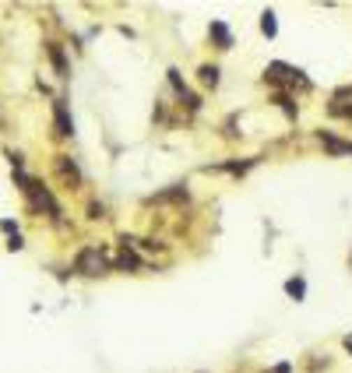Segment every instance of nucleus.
Wrapping results in <instances>:
<instances>
[{"mask_svg":"<svg viewBox=\"0 0 352 373\" xmlns=\"http://www.w3.org/2000/svg\"><path fill=\"white\" fill-rule=\"evenodd\" d=\"M261 32L268 36V39H275V36H279V22H275V11H264V15H261Z\"/></svg>","mask_w":352,"mask_h":373,"instance_id":"10","label":"nucleus"},{"mask_svg":"<svg viewBox=\"0 0 352 373\" xmlns=\"http://www.w3.org/2000/svg\"><path fill=\"white\" fill-rule=\"evenodd\" d=\"M257 166V159H247V162H222L219 169H226V173H236V176H243L247 169H254Z\"/></svg>","mask_w":352,"mask_h":373,"instance_id":"14","label":"nucleus"},{"mask_svg":"<svg viewBox=\"0 0 352 373\" xmlns=\"http://www.w3.org/2000/svg\"><path fill=\"white\" fill-rule=\"evenodd\" d=\"M345 352H349V356H352V331H349V335H345Z\"/></svg>","mask_w":352,"mask_h":373,"instance_id":"20","label":"nucleus"},{"mask_svg":"<svg viewBox=\"0 0 352 373\" xmlns=\"http://www.w3.org/2000/svg\"><path fill=\"white\" fill-rule=\"evenodd\" d=\"M169 85H173V92H176V96H187V85H184V78H180V71H176V67H169Z\"/></svg>","mask_w":352,"mask_h":373,"instance_id":"15","label":"nucleus"},{"mask_svg":"<svg viewBox=\"0 0 352 373\" xmlns=\"http://www.w3.org/2000/svg\"><path fill=\"white\" fill-rule=\"evenodd\" d=\"M198 74H201V85H205V88H219V67H215V64H205Z\"/></svg>","mask_w":352,"mask_h":373,"instance_id":"11","label":"nucleus"},{"mask_svg":"<svg viewBox=\"0 0 352 373\" xmlns=\"http://www.w3.org/2000/svg\"><path fill=\"white\" fill-rule=\"evenodd\" d=\"M46 57L53 60V67H57L60 78H71V64H67V57H64V50L57 43H46Z\"/></svg>","mask_w":352,"mask_h":373,"instance_id":"5","label":"nucleus"},{"mask_svg":"<svg viewBox=\"0 0 352 373\" xmlns=\"http://www.w3.org/2000/svg\"><path fill=\"white\" fill-rule=\"evenodd\" d=\"M57 173H60V176H64L71 186H78V183H81V169H78V166H74L67 155H57Z\"/></svg>","mask_w":352,"mask_h":373,"instance_id":"6","label":"nucleus"},{"mask_svg":"<svg viewBox=\"0 0 352 373\" xmlns=\"http://www.w3.org/2000/svg\"><path fill=\"white\" fill-rule=\"evenodd\" d=\"M53 120H57V134H64V138H71V134H74V120H71V113H67V103H64V99H53Z\"/></svg>","mask_w":352,"mask_h":373,"instance_id":"3","label":"nucleus"},{"mask_svg":"<svg viewBox=\"0 0 352 373\" xmlns=\"http://www.w3.org/2000/svg\"><path fill=\"white\" fill-rule=\"evenodd\" d=\"M74 271L96 278V275H106V271H110V261H106V254H103L99 247H85V250H78V257H74Z\"/></svg>","mask_w":352,"mask_h":373,"instance_id":"1","label":"nucleus"},{"mask_svg":"<svg viewBox=\"0 0 352 373\" xmlns=\"http://www.w3.org/2000/svg\"><path fill=\"white\" fill-rule=\"evenodd\" d=\"M275 103L286 110V117H289V120H296V113H300V110H296V103H293V96H289V92H279V96H275Z\"/></svg>","mask_w":352,"mask_h":373,"instance_id":"13","label":"nucleus"},{"mask_svg":"<svg viewBox=\"0 0 352 373\" xmlns=\"http://www.w3.org/2000/svg\"><path fill=\"white\" fill-rule=\"evenodd\" d=\"M286 293H289V296H293V300L300 303V300L307 296V282H303V278L296 275V278H289V282H286Z\"/></svg>","mask_w":352,"mask_h":373,"instance_id":"12","label":"nucleus"},{"mask_svg":"<svg viewBox=\"0 0 352 373\" xmlns=\"http://www.w3.org/2000/svg\"><path fill=\"white\" fill-rule=\"evenodd\" d=\"M8 247H11V250H22V247H25V243H22V236H18V233H15V236H11V243H8Z\"/></svg>","mask_w":352,"mask_h":373,"instance_id":"18","label":"nucleus"},{"mask_svg":"<svg viewBox=\"0 0 352 373\" xmlns=\"http://www.w3.org/2000/svg\"><path fill=\"white\" fill-rule=\"evenodd\" d=\"M208 36L215 39V46H219V50H229V46H233V32L226 29V22H212Z\"/></svg>","mask_w":352,"mask_h":373,"instance_id":"7","label":"nucleus"},{"mask_svg":"<svg viewBox=\"0 0 352 373\" xmlns=\"http://www.w3.org/2000/svg\"><path fill=\"white\" fill-rule=\"evenodd\" d=\"M88 215H92V219H106V208L92 201V205H88Z\"/></svg>","mask_w":352,"mask_h":373,"instance_id":"16","label":"nucleus"},{"mask_svg":"<svg viewBox=\"0 0 352 373\" xmlns=\"http://www.w3.org/2000/svg\"><path fill=\"white\" fill-rule=\"evenodd\" d=\"M138 264H141V261H138V254H134V250H127V243H124V250H120V257H117V268H120V271H134Z\"/></svg>","mask_w":352,"mask_h":373,"instance_id":"9","label":"nucleus"},{"mask_svg":"<svg viewBox=\"0 0 352 373\" xmlns=\"http://www.w3.org/2000/svg\"><path fill=\"white\" fill-rule=\"evenodd\" d=\"M317 138H321V145H324L331 155H352V141H342V138H335L331 131H317Z\"/></svg>","mask_w":352,"mask_h":373,"instance_id":"4","label":"nucleus"},{"mask_svg":"<svg viewBox=\"0 0 352 373\" xmlns=\"http://www.w3.org/2000/svg\"><path fill=\"white\" fill-rule=\"evenodd\" d=\"M272 373H293V363H279V366H275Z\"/></svg>","mask_w":352,"mask_h":373,"instance_id":"19","label":"nucleus"},{"mask_svg":"<svg viewBox=\"0 0 352 373\" xmlns=\"http://www.w3.org/2000/svg\"><path fill=\"white\" fill-rule=\"evenodd\" d=\"M166 201H187V186L176 183V186H169V191H162V194L152 198V205H166Z\"/></svg>","mask_w":352,"mask_h":373,"instance_id":"8","label":"nucleus"},{"mask_svg":"<svg viewBox=\"0 0 352 373\" xmlns=\"http://www.w3.org/2000/svg\"><path fill=\"white\" fill-rule=\"evenodd\" d=\"M264 78H268L272 85H310L307 78H303V71H296V67H289V64H282V60H275V64H268V71H264Z\"/></svg>","mask_w":352,"mask_h":373,"instance_id":"2","label":"nucleus"},{"mask_svg":"<svg viewBox=\"0 0 352 373\" xmlns=\"http://www.w3.org/2000/svg\"><path fill=\"white\" fill-rule=\"evenodd\" d=\"M335 117H352V106H331Z\"/></svg>","mask_w":352,"mask_h":373,"instance_id":"17","label":"nucleus"}]
</instances>
